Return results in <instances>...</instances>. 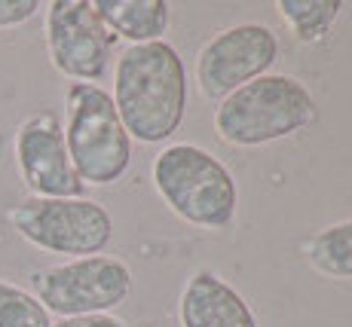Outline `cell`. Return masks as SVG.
<instances>
[{
    "mask_svg": "<svg viewBox=\"0 0 352 327\" xmlns=\"http://www.w3.org/2000/svg\"><path fill=\"white\" fill-rule=\"evenodd\" d=\"M113 107L129 138L162 144L181 128L187 113V71L166 40L126 46L113 65Z\"/></svg>",
    "mask_w": 352,
    "mask_h": 327,
    "instance_id": "1",
    "label": "cell"
},
{
    "mask_svg": "<svg viewBox=\"0 0 352 327\" xmlns=\"http://www.w3.org/2000/svg\"><path fill=\"white\" fill-rule=\"evenodd\" d=\"M0 327H52V315L28 288L0 278Z\"/></svg>",
    "mask_w": 352,
    "mask_h": 327,
    "instance_id": "14",
    "label": "cell"
},
{
    "mask_svg": "<svg viewBox=\"0 0 352 327\" xmlns=\"http://www.w3.org/2000/svg\"><path fill=\"white\" fill-rule=\"evenodd\" d=\"M6 221L34 248L62 257H96L113 242V217L96 199H40L25 196L6 211Z\"/></svg>",
    "mask_w": 352,
    "mask_h": 327,
    "instance_id": "5",
    "label": "cell"
},
{
    "mask_svg": "<svg viewBox=\"0 0 352 327\" xmlns=\"http://www.w3.org/2000/svg\"><path fill=\"white\" fill-rule=\"evenodd\" d=\"M40 12L37 0H0V31L19 28Z\"/></svg>",
    "mask_w": 352,
    "mask_h": 327,
    "instance_id": "15",
    "label": "cell"
},
{
    "mask_svg": "<svg viewBox=\"0 0 352 327\" xmlns=\"http://www.w3.org/2000/svg\"><path fill=\"white\" fill-rule=\"evenodd\" d=\"M181 327H261L245 297L212 269L187 278L178 303Z\"/></svg>",
    "mask_w": 352,
    "mask_h": 327,
    "instance_id": "10",
    "label": "cell"
},
{
    "mask_svg": "<svg viewBox=\"0 0 352 327\" xmlns=\"http://www.w3.org/2000/svg\"><path fill=\"white\" fill-rule=\"evenodd\" d=\"M307 260L319 275L352 282V217L319 229L307 242Z\"/></svg>",
    "mask_w": 352,
    "mask_h": 327,
    "instance_id": "12",
    "label": "cell"
},
{
    "mask_svg": "<svg viewBox=\"0 0 352 327\" xmlns=\"http://www.w3.org/2000/svg\"><path fill=\"white\" fill-rule=\"evenodd\" d=\"M132 291V269L120 257H77L31 272V294L50 315H111Z\"/></svg>",
    "mask_w": 352,
    "mask_h": 327,
    "instance_id": "6",
    "label": "cell"
},
{
    "mask_svg": "<svg viewBox=\"0 0 352 327\" xmlns=\"http://www.w3.org/2000/svg\"><path fill=\"white\" fill-rule=\"evenodd\" d=\"M282 22L291 28L297 43H322L343 12V0H279Z\"/></svg>",
    "mask_w": 352,
    "mask_h": 327,
    "instance_id": "13",
    "label": "cell"
},
{
    "mask_svg": "<svg viewBox=\"0 0 352 327\" xmlns=\"http://www.w3.org/2000/svg\"><path fill=\"white\" fill-rule=\"evenodd\" d=\"M316 98L297 77L263 74L227 95L214 111V132L230 147H261L316 122Z\"/></svg>",
    "mask_w": 352,
    "mask_h": 327,
    "instance_id": "2",
    "label": "cell"
},
{
    "mask_svg": "<svg viewBox=\"0 0 352 327\" xmlns=\"http://www.w3.org/2000/svg\"><path fill=\"white\" fill-rule=\"evenodd\" d=\"M65 147L86 187H111L129 172L132 138L113 98L96 83H71L65 92Z\"/></svg>",
    "mask_w": 352,
    "mask_h": 327,
    "instance_id": "4",
    "label": "cell"
},
{
    "mask_svg": "<svg viewBox=\"0 0 352 327\" xmlns=\"http://www.w3.org/2000/svg\"><path fill=\"white\" fill-rule=\"evenodd\" d=\"M46 52L62 77L96 83L107 77L117 37L107 31L89 0H52L43 19Z\"/></svg>",
    "mask_w": 352,
    "mask_h": 327,
    "instance_id": "7",
    "label": "cell"
},
{
    "mask_svg": "<svg viewBox=\"0 0 352 327\" xmlns=\"http://www.w3.org/2000/svg\"><path fill=\"white\" fill-rule=\"evenodd\" d=\"M92 6L107 31L117 40H129V46L157 43L172 22L166 0H92Z\"/></svg>",
    "mask_w": 352,
    "mask_h": 327,
    "instance_id": "11",
    "label": "cell"
},
{
    "mask_svg": "<svg viewBox=\"0 0 352 327\" xmlns=\"http://www.w3.org/2000/svg\"><path fill=\"white\" fill-rule=\"evenodd\" d=\"M153 187L181 221L202 229H224L239 208V190L221 159L196 144L162 147L151 168Z\"/></svg>",
    "mask_w": 352,
    "mask_h": 327,
    "instance_id": "3",
    "label": "cell"
},
{
    "mask_svg": "<svg viewBox=\"0 0 352 327\" xmlns=\"http://www.w3.org/2000/svg\"><path fill=\"white\" fill-rule=\"evenodd\" d=\"M52 327H126L117 315H80V318H58Z\"/></svg>",
    "mask_w": 352,
    "mask_h": 327,
    "instance_id": "16",
    "label": "cell"
},
{
    "mask_svg": "<svg viewBox=\"0 0 352 327\" xmlns=\"http://www.w3.org/2000/svg\"><path fill=\"white\" fill-rule=\"evenodd\" d=\"M19 178L28 187V196L40 199H80L86 183L77 178L65 147V128L58 113L37 111L25 117L12 138Z\"/></svg>",
    "mask_w": 352,
    "mask_h": 327,
    "instance_id": "9",
    "label": "cell"
},
{
    "mask_svg": "<svg viewBox=\"0 0 352 327\" xmlns=\"http://www.w3.org/2000/svg\"><path fill=\"white\" fill-rule=\"evenodd\" d=\"M279 58V40L267 25L242 22L206 40L196 56V86L206 101H221L252 80L270 74Z\"/></svg>",
    "mask_w": 352,
    "mask_h": 327,
    "instance_id": "8",
    "label": "cell"
}]
</instances>
